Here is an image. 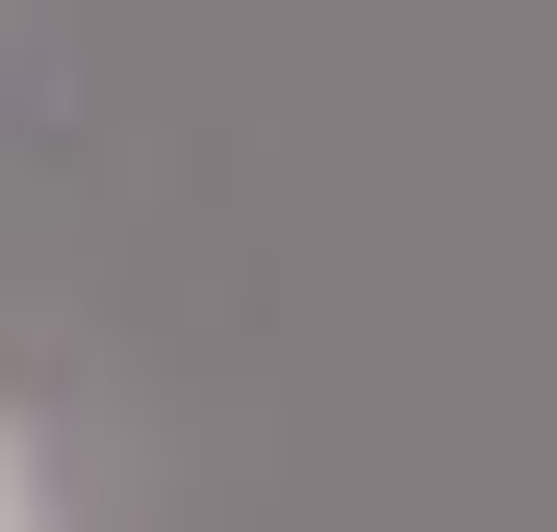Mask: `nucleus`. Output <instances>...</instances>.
<instances>
[{"mask_svg":"<svg viewBox=\"0 0 557 532\" xmlns=\"http://www.w3.org/2000/svg\"><path fill=\"white\" fill-rule=\"evenodd\" d=\"M0 532H26V457H0Z\"/></svg>","mask_w":557,"mask_h":532,"instance_id":"nucleus-1","label":"nucleus"}]
</instances>
